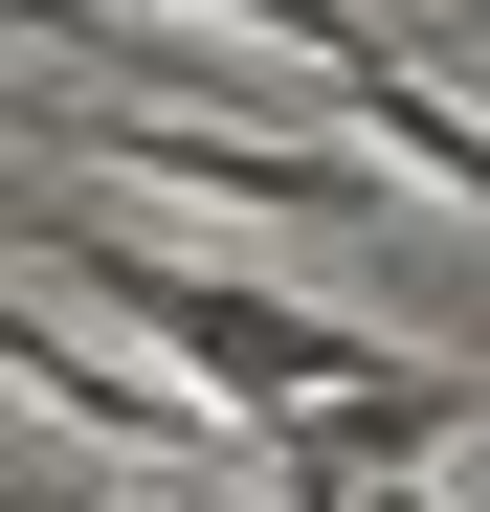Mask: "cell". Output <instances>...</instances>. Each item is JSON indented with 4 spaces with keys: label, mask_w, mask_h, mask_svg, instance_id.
Wrapping results in <instances>:
<instances>
[{
    "label": "cell",
    "mask_w": 490,
    "mask_h": 512,
    "mask_svg": "<svg viewBox=\"0 0 490 512\" xmlns=\"http://www.w3.org/2000/svg\"><path fill=\"white\" fill-rule=\"evenodd\" d=\"M45 290H112V312H134V357H156V379H201L223 423L379 379V334L290 312V290H245V268H179V245H134V223H45Z\"/></svg>",
    "instance_id": "6da1fadb"
},
{
    "label": "cell",
    "mask_w": 490,
    "mask_h": 512,
    "mask_svg": "<svg viewBox=\"0 0 490 512\" xmlns=\"http://www.w3.org/2000/svg\"><path fill=\"white\" fill-rule=\"evenodd\" d=\"M179 201H268V223H379V156H335V134H245V112H112Z\"/></svg>",
    "instance_id": "7a4b0ae2"
},
{
    "label": "cell",
    "mask_w": 490,
    "mask_h": 512,
    "mask_svg": "<svg viewBox=\"0 0 490 512\" xmlns=\"http://www.w3.org/2000/svg\"><path fill=\"white\" fill-rule=\"evenodd\" d=\"M357 512H446V490H401V468H379V490H357Z\"/></svg>",
    "instance_id": "3957f363"
}]
</instances>
